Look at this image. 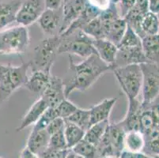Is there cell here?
Returning <instances> with one entry per match:
<instances>
[{
  "mask_svg": "<svg viewBox=\"0 0 159 158\" xmlns=\"http://www.w3.org/2000/svg\"><path fill=\"white\" fill-rule=\"evenodd\" d=\"M110 66L102 61L98 54H93L79 63H75L69 55V66L63 79L66 98L75 90L85 92L107 71Z\"/></svg>",
  "mask_w": 159,
  "mask_h": 158,
  "instance_id": "1",
  "label": "cell"
},
{
  "mask_svg": "<svg viewBox=\"0 0 159 158\" xmlns=\"http://www.w3.org/2000/svg\"><path fill=\"white\" fill-rule=\"evenodd\" d=\"M30 63H23L19 66L0 63V106L17 89L25 85L28 81V70Z\"/></svg>",
  "mask_w": 159,
  "mask_h": 158,
  "instance_id": "2",
  "label": "cell"
},
{
  "mask_svg": "<svg viewBox=\"0 0 159 158\" xmlns=\"http://www.w3.org/2000/svg\"><path fill=\"white\" fill-rule=\"evenodd\" d=\"M62 41L60 35L48 37L40 40L33 50V59L30 61L32 71L42 70L51 73L56 56L59 54V47Z\"/></svg>",
  "mask_w": 159,
  "mask_h": 158,
  "instance_id": "3",
  "label": "cell"
},
{
  "mask_svg": "<svg viewBox=\"0 0 159 158\" xmlns=\"http://www.w3.org/2000/svg\"><path fill=\"white\" fill-rule=\"evenodd\" d=\"M30 33L25 26L18 25L0 31V54L19 55L30 46Z\"/></svg>",
  "mask_w": 159,
  "mask_h": 158,
  "instance_id": "4",
  "label": "cell"
},
{
  "mask_svg": "<svg viewBox=\"0 0 159 158\" xmlns=\"http://www.w3.org/2000/svg\"><path fill=\"white\" fill-rule=\"evenodd\" d=\"M62 41L59 47V54L67 53L83 59L89 57L97 52L93 46V39L82 29H77L66 36H61Z\"/></svg>",
  "mask_w": 159,
  "mask_h": 158,
  "instance_id": "5",
  "label": "cell"
},
{
  "mask_svg": "<svg viewBox=\"0 0 159 158\" xmlns=\"http://www.w3.org/2000/svg\"><path fill=\"white\" fill-rule=\"evenodd\" d=\"M112 71L127 97L138 98L143 83V73L140 65H128L116 68Z\"/></svg>",
  "mask_w": 159,
  "mask_h": 158,
  "instance_id": "6",
  "label": "cell"
},
{
  "mask_svg": "<svg viewBox=\"0 0 159 158\" xmlns=\"http://www.w3.org/2000/svg\"><path fill=\"white\" fill-rule=\"evenodd\" d=\"M140 67L143 73L141 101L145 108L159 97V65L145 63L140 64Z\"/></svg>",
  "mask_w": 159,
  "mask_h": 158,
  "instance_id": "7",
  "label": "cell"
},
{
  "mask_svg": "<svg viewBox=\"0 0 159 158\" xmlns=\"http://www.w3.org/2000/svg\"><path fill=\"white\" fill-rule=\"evenodd\" d=\"M46 9L44 0H23L17 14L16 22L27 27L37 22Z\"/></svg>",
  "mask_w": 159,
  "mask_h": 158,
  "instance_id": "8",
  "label": "cell"
},
{
  "mask_svg": "<svg viewBox=\"0 0 159 158\" xmlns=\"http://www.w3.org/2000/svg\"><path fill=\"white\" fill-rule=\"evenodd\" d=\"M149 63L144 54L143 46L118 47L115 62L111 66V70L118 67L133 64Z\"/></svg>",
  "mask_w": 159,
  "mask_h": 158,
  "instance_id": "9",
  "label": "cell"
},
{
  "mask_svg": "<svg viewBox=\"0 0 159 158\" xmlns=\"http://www.w3.org/2000/svg\"><path fill=\"white\" fill-rule=\"evenodd\" d=\"M62 22L63 7L59 9H46L37 21L40 29L48 37L60 35Z\"/></svg>",
  "mask_w": 159,
  "mask_h": 158,
  "instance_id": "10",
  "label": "cell"
},
{
  "mask_svg": "<svg viewBox=\"0 0 159 158\" xmlns=\"http://www.w3.org/2000/svg\"><path fill=\"white\" fill-rule=\"evenodd\" d=\"M41 97L46 101L49 108H56L60 102L66 99L63 79L52 75L50 83Z\"/></svg>",
  "mask_w": 159,
  "mask_h": 158,
  "instance_id": "11",
  "label": "cell"
},
{
  "mask_svg": "<svg viewBox=\"0 0 159 158\" xmlns=\"http://www.w3.org/2000/svg\"><path fill=\"white\" fill-rule=\"evenodd\" d=\"M86 3V0H64L63 4V22L60 35L79 18Z\"/></svg>",
  "mask_w": 159,
  "mask_h": 158,
  "instance_id": "12",
  "label": "cell"
},
{
  "mask_svg": "<svg viewBox=\"0 0 159 158\" xmlns=\"http://www.w3.org/2000/svg\"><path fill=\"white\" fill-rule=\"evenodd\" d=\"M128 108L124 120L120 121L126 131L132 130H140V118L143 111L142 101L138 98H128Z\"/></svg>",
  "mask_w": 159,
  "mask_h": 158,
  "instance_id": "13",
  "label": "cell"
},
{
  "mask_svg": "<svg viewBox=\"0 0 159 158\" xmlns=\"http://www.w3.org/2000/svg\"><path fill=\"white\" fill-rule=\"evenodd\" d=\"M32 72L31 76L29 77L24 87L30 93L40 98L48 86L52 74L42 70H34Z\"/></svg>",
  "mask_w": 159,
  "mask_h": 158,
  "instance_id": "14",
  "label": "cell"
},
{
  "mask_svg": "<svg viewBox=\"0 0 159 158\" xmlns=\"http://www.w3.org/2000/svg\"><path fill=\"white\" fill-rule=\"evenodd\" d=\"M22 2L23 0L0 1V31L15 22Z\"/></svg>",
  "mask_w": 159,
  "mask_h": 158,
  "instance_id": "15",
  "label": "cell"
},
{
  "mask_svg": "<svg viewBox=\"0 0 159 158\" xmlns=\"http://www.w3.org/2000/svg\"><path fill=\"white\" fill-rule=\"evenodd\" d=\"M50 138L51 135L46 129L37 130L33 128L27 139L25 147L39 156L48 149Z\"/></svg>",
  "mask_w": 159,
  "mask_h": 158,
  "instance_id": "16",
  "label": "cell"
},
{
  "mask_svg": "<svg viewBox=\"0 0 159 158\" xmlns=\"http://www.w3.org/2000/svg\"><path fill=\"white\" fill-rule=\"evenodd\" d=\"M48 108L46 101L42 97L39 98L22 117L19 126L16 129L17 131H21L30 126L35 125Z\"/></svg>",
  "mask_w": 159,
  "mask_h": 158,
  "instance_id": "17",
  "label": "cell"
},
{
  "mask_svg": "<svg viewBox=\"0 0 159 158\" xmlns=\"http://www.w3.org/2000/svg\"><path fill=\"white\" fill-rule=\"evenodd\" d=\"M126 130L120 122L109 124L106 130V135L115 153L116 157L119 158L124 150V138Z\"/></svg>",
  "mask_w": 159,
  "mask_h": 158,
  "instance_id": "18",
  "label": "cell"
},
{
  "mask_svg": "<svg viewBox=\"0 0 159 158\" xmlns=\"http://www.w3.org/2000/svg\"><path fill=\"white\" fill-rule=\"evenodd\" d=\"M116 102V98H106L89 109L91 126L108 120L112 108Z\"/></svg>",
  "mask_w": 159,
  "mask_h": 158,
  "instance_id": "19",
  "label": "cell"
},
{
  "mask_svg": "<svg viewBox=\"0 0 159 158\" xmlns=\"http://www.w3.org/2000/svg\"><path fill=\"white\" fill-rule=\"evenodd\" d=\"M93 46L101 59L111 67L115 62L118 51L117 46L106 39H93Z\"/></svg>",
  "mask_w": 159,
  "mask_h": 158,
  "instance_id": "20",
  "label": "cell"
},
{
  "mask_svg": "<svg viewBox=\"0 0 159 158\" xmlns=\"http://www.w3.org/2000/svg\"><path fill=\"white\" fill-rule=\"evenodd\" d=\"M142 46L149 63L159 65V34L143 37Z\"/></svg>",
  "mask_w": 159,
  "mask_h": 158,
  "instance_id": "21",
  "label": "cell"
},
{
  "mask_svg": "<svg viewBox=\"0 0 159 158\" xmlns=\"http://www.w3.org/2000/svg\"><path fill=\"white\" fill-rule=\"evenodd\" d=\"M145 146L144 134L138 130L127 131L124 138V150L129 152H143Z\"/></svg>",
  "mask_w": 159,
  "mask_h": 158,
  "instance_id": "22",
  "label": "cell"
},
{
  "mask_svg": "<svg viewBox=\"0 0 159 158\" xmlns=\"http://www.w3.org/2000/svg\"><path fill=\"white\" fill-rule=\"evenodd\" d=\"M85 133L86 131L79 126L73 124L69 120H65L64 135L68 149H72L78 143L83 140Z\"/></svg>",
  "mask_w": 159,
  "mask_h": 158,
  "instance_id": "23",
  "label": "cell"
},
{
  "mask_svg": "<svg viewBox=\"0 0 159 158\" xmlns=\"http://www.w3.org/2000/svg\"><path fill=\"white\" fill-rule=\"evenodd\" d=\"M108 125H109L108 120L93 124L86 130L83 139L85 141L97 146L105 135Z\"/></svg>",
  "mask_w": 159,
  "mask_h": 158,
  "instance_id": "24",
  "label": "cell"
},
{
  "mask_svg": "<svg viewBox=\"0 0 159 158\" xmlns=\"http://www.w3.org/2000/svg\"><path fill=\"white\" fill-rule=\"evenodd\" d=\"M143 37L159 34V19L157 14L148 11L144 14L141 24Z\"/></svg>",
  "mask_w": 159,
  "mask_h": 158,
  "instance_id": "25",
  "label": "cell"
},
{
  "mask_svg": "<svg viewBox=\"0 0 159 158\" xmlns=\"http://www.w3.org/2000/svg\"><path fill=\"white\" fill-rule=\"evenodd\" d=\"M144 14H143L140 10H139L136 7L134 6L128 11V14L125 15V17H124L125 21H126L127 25L129 27H131L141 39L143 38V32H142L141 24Z\"/></svg>",
  "mask_w": 159,
  "mask_h": 158,
  "instance_id": "26",
  "label": "cell"
},
{
  "mask_svg": "<svg viewBox=\"0 0 159 158\" xmlns=\"http://www.w3.org/2000/svg\"><path fill=\"white\" fill-rule=\"evenodd\" d=\"M145 146L143 152L150 156H159V130H153L144 134Z\"/></svg>",
  "mask_w": 159,
  "mask_h": 158,
  "instance_id": "27",
  "label": "cell"
},
{
  "mask_svg": "<svg viewBox=\"0 0 159 158\" xmlns=\"http://www.w3.org/2000/svg\"><path fill=\"white\" fill-rule=\"evenodd\" d=\"M66 120L76 124L85 131H86L91 127L89 109H82L79 108L77 111Z\"/></svg>",
  "mask_w": 159,
  "mask_h": 158,
  "instance_id": "28",
  "label": "cell"
},
{
  "mask_svg": "<svg viewBox=\"0 0 159 158\" xmlns=\"http://www.w3.org/2000/svg\"><path fill=\"white\" fill-rule=\"evenodd\" d=\"M82 30L94 40L105 39L103 24L99 16L85 25Z\"/></svg>",
  "mask_w": 159,
  "mask_h": 158,
  "instance_id": "29",
  "label": "cell"
},
{
  "mask_svg": "<svg viewBox=\"0 0 159 158\" xmlns=\"http://www.w3.org/2000/svg\"><path fill=\"white\" fill-rule=\"evenodd\" d=\"M76 154L84 158H99L98 150L94 145L91 144L84 139L71 149Z\"/></svg>",
  "mask_w": 159,
  "mask_h": 158,
  "instance_id": "30",
  "label": "cell"
},
{
  "mask_svg": "<svg viewBox=\"0 0 159 158\" xmlns=\"http://www.w3.org/2000/svg\"><path fill=\"white\" fill-rule=\"evenodd\" d=\"M142 45V39L135 33V32L128 25L125 33L117 47H135Z\"/></svg>",
  "mask_w": 159,
  "mask_h": 158,
  "instance_id": "31",
  "label": "cell"
},
{
  "mask_svg": "<svg viewBox=\"0 0 159 158\" xmlns=\"http://www.w3.org/2000/svg\"><path fill=\"white\" fill-rule=\"evenodd\" d=\"M140 131L143 134L155 130L154 125V120L153 117L152 112L150 108H143V111L142 112L141 118H140Z\"/></svg>",
  "mask_w": 159,
  "mask_h": 158,
  "instance_id": "32",
  "label": "cell"
},
{
  "mask_svg": "<svg viewBox=\"0 0 159 158\" xmlns=\"http://www.w3.org/2000/svg\"><path fill=\"white\" fill-rule=\"evenodd\" d=\"M55 108L57 112L58 117L66 120L77 111L79 108L66 98L60 102Z\"/></svg>",
  "mask_w": 159,
  "mask_h": 158,
  "instance_id": "33",
  "label": "cell"
},
{
  "mask_svg": "<svg viewBox=\"0 0 159 158\" xmlns=\"http://www.w3.org/2000/svg\"><path fill=\"white\" fill-rule=\"evenodd\" d=\"M58 118L57 112L56 111L55 108H48L45 111V112L40 117V120L37 121L35 125H33V129L37 130H41V129H46L48 126L50 124L52 121L55 119Z\"/></svg>",
  "mask_w": 159,
  "mask_h": 158,
  "instance_id": "34",
  "label": "cell"
},
{
  "mask_svg": "<svg viewBox=\"0 0 159 158\" xmlns=\"http://www.w3.org/2000/svg\"><path fill=\"white\" fill-rule=\"evenodd\" d=\"M54 150H66L67 148L66 138L64 135V130L52 134L50 138L49 147Z\"/></svg>",
  "mask_w": 159,
  "mask_h": 158,
  "instance_id": "35",
  "label": "cell"
},
{
  "mask_svg": "<svg viewBox=\"0 0 159 158\" xmlns=\"http://www.w3.org/2000/svg\"><path fill=\"white\" fill-rule=\"evenodd\" d=\"M70 149L66 150H54L48 148L46 151L39 155V158H65Z\"/></svg>",
  "mask_w": 159,
  "mask_h": 158,
  "instance_id": "36",
  "label": "cell"
},
{
  "mask_svg": "<svg viewBox=\"0 0 159 158\" xmlns=\"http://www.w3.org/2000/svg\"><path fill=\"white\" fill-rule=\"evenodd\" d=\"M65 127V120L64 119L58 118L55 119L53 121H52L50 123L48 126L47 127L46 130H48V132L49 133L50 135L55 134V133H57L59 131H61V130H64Z\"/></svg>",
  "mask_w": 159,
  "mask_h": 158,
  "instance_id": "37",
  "label": "cell"
},
{
  "mask_svg": "<svg viewBox=\"0 0 159 158\" xmlns=\"http://www.w3.org/2000/svg\"><path fill=\"white\" fill-rule=\"evenodd\" d=\"M135 4V0H120L118 7H119L120 14L121 17H124L128 13V11L132 8Z\"/></svg>",
  "mask_w": 159,
  "mask_h": 158,
  "instance_id": "38",
  "label": "cell"
},
{
  "mask_svg": "<svg viewBox=\"0 0 159 158\" xmlns=\"http://www.w3.org/2000/svg\"><path fill=\"white\" fill-rule=\"evenodd\" d=\"M145 108H150L151 110L153 117H154L155 130H159V97H157L154 102L151 103L148 107Z\"/></svg>",
  "mask_w": 159,
  "mask_h": 158,
  "instance_id": "39",
  "label": "cell"
},
{
  "mask_svg": "<svg viewBox=\"0 0 159 158\" xmlns=\"http://www.w3.org/2000/svg\"><path fill=\"white\" fill-rule=\"evenodd\" d=\"M87 2L101 12H103L104 11L107 10L113 3L112 2V0H87Z\"/></svg>",
  "mask_w": 159,
  "mask_h": 158,
  "instance_id": "40",
  "label": "cell"
},
{
  "mask_svg": "<svg viewBox=\"0 0 159 158\" xmlns=\"http://www.w3.org/2000/svg\"><path fill=\"white\" fill-rule=\"evenodd\" d=\"M119 158H159V156H150L143 152H129L124 150Z\"/></svg>",
  "mask_w": 159,
  "mask_h": 158,
  "instance_id": "41",
  "label": "cell"
},
{
  "mask_svg": "<svg viewBox=\"0 0 159 158\" xmlns=\"http://www.w3.org/2000/svg\"><path fill=\"white\" fill-rule=\"evenodd\" d=\"M47 9H59L63 7L64 0H44Z\"/></svg>",
  "mask_w": 159,
  "mask_h": 158,
  "instance_id": "42",
  "label": "cell"
},
{
  "mask_svg": "<svg viewBox=\"0 0 159 158\" xmlns=\"http://www.w3.org/2000/svg\"><path fill=\"white\" fill-rule=\"evenodd\" d=\"M135 7H136L143 14H146L149 11L148 0H135Z\"/></svg>",
  "mask_w": 159,
  "mask_h": 158,
  "instance_id": "43",
  "label": "cell"
},
{
  "mask_svg": "<svg viewBox=\"0 0 159 158\" xmlns=\"http://www.w3.org/2000/svg\"><path fill=\"white\" fill-rule=\"evenodd\" d=\"M148 9L150 12L159 14V0H148Z\"/></svg>",
  "mask_w": 159,
  "mask_h": 158,
  "instance_id": "44",
  "label": "cell"
},
{
  "mask_svg": "<svg viewBox=\"0 0 159 158\" xmlns=\"http://www.w3.org/2000/svg\"><path fill=\"white\" fill-rule=\"evenodd\" d=\"M19 158H39V156L36 153L30 151L28 148H24L20 153Z\"/></svg>",
  "mask_w": 159,
  "mask_h": 158,
  "instance_id": "45",
  "label": "cell"
},
{
  "mask_svg": "<svg viewBox=\"0 0 159 158\" xmlns=\"http://www.w3.org/2000/svg\"><path fill=\"white\" fill-rule=\"evenodd\" d=\"M75 157H76V153H75L71 149H70L65 158H75Z\"/></svg>",
  "mask_w": 159,
  "mask_h": 158,
  "instance_id": "46",
  "label": "cell"
},
{
  "mask_svg": "<svg viewBox=\"0 0 159 158\" xmlns=\"http://www.w3.org/2000/svg\"><path fill=\"white\" fill-rule=\"evenodd\" d=\"M119 1L120 0H112V2H113L115 4H118L119 3Z\"/></svg>",
  "mask_w": 159,
  "mask_h": 158,
  "instance_id": "47",
  "label": "cell"
},
{
  "mask_svg": "<svg viewBox=\"0 0 159 158\" xmlns=\"http://www.w3.org/2000/svg\"><path fill=\"white\" fill-rule=\"evenodd\" d=\"M100 158H116L115 156H102V157Z\"/></svg>",
  "mask_w": 159,
  "mask_h": 158,
  "instance_id": "48",
  "label": "cell"
},
{
  "mask_svg": "<svg viewBox=\"0 0 159 158\" xmlns=\"http://www.w3.org/2000/svg\"><path fill=\"white\" fill-rule=\"evenodd\" d=\"M75 158H84V157H83V156H79V155L76 154V157H75Z\"/></svg>",
  "mask_w": 159,
  "mask_h": 158,
  "instance_id": "49",
  "label": "cell"
},
{
  "mask_svg": "<svg viewBox=\"0 0 159 158\" xmlns=\"http://www.w3.org/2000/svg\"><path fill=\"white\" fill-rule=\"evenodd\" d=\"M157 16H158V19H159V14H157Z\"/></svg>",
  "mask_w": 159,
  "mask_h": 158,
  "instance_id": "50",
  "label": "cell"
},
{
  "mask_svg": "<svg viewBox=\"0 0 159 158\" xmlns=\"http://www.w3.org/2000/svg\"><path fill=\"white\" fill-rule=\"evenodd\" d=\"M0 158H2V157H0Z\"/></svg>",
  "mask_w": 159,
  "mask_h": 158,
  "instance_id": "51",
  "label": "cell"
}]
</instances>
